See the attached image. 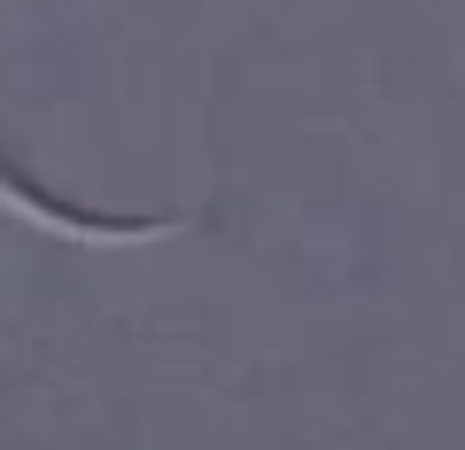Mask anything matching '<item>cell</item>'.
I'll return each instance as SVG.
<instances>
[{"label": "cell", "instance_id": "1", "mask_svg": "<svg viewBox=\"0 0 465 450\" xmlns=\"http://www.w3.org/2000/svg\"><path fill=\"white\" fill-rule=\"evenodd\" d=\"M0 202H8V210H24L32 225H47V234H78V241H133V234H148V225H133V217H85V210H63L54 195L24 186L8 164H0Z\"/></svg>", "mask_w": 465, "mask_h": 450}]
</instances>
